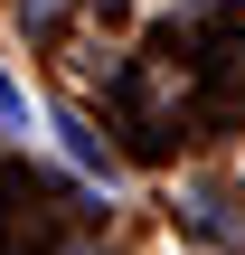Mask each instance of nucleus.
<instances>
[{
    "label": "nucleus",
    "mask_w": 245,
    "mask_h": 255,
    "mask_svg": "<svg viewBox=\"0 0 245 255\" xmlns=\"http://www.w3.org/2000/svg\"><path fill=\"white\" fill-rule=\"evenodd\" d=\"M57 132H66V151H76L85 170H104V180H113V151H104V132H85L76 114H57Z\"/></svg>",
    "instance_id": "nucleus-1"
},
{
    "label": "nucleus",
    "mask_w": 245,
    "mask_h": 255,
    "mask_svg": "<svg viewBox=\"0 0 245 255\" xmlns=\"http://www.w3.org/2000/svg\"><path fill=\"white\" fill-rule=\"evenodd\" d=\"M0 132H28V104H19V85L0 76Z\"/></svg>",
    "instance_id": "nucleus-2"
},
{
    "label": "nucleus",
    "mask_w": 245,
    "mask_h": 255,
    "mask_svg": "<svg viewBox=\"0 0 245 255\" xmlns=\"http://www.w3.org/2000/svg\"><path fill=\"white\" fill-rule=\"evenodd\" d=\"M19 19H57V0H19Z\"/></svg>",
    "instance_id": "nucleus-3"
}]
</instances>
